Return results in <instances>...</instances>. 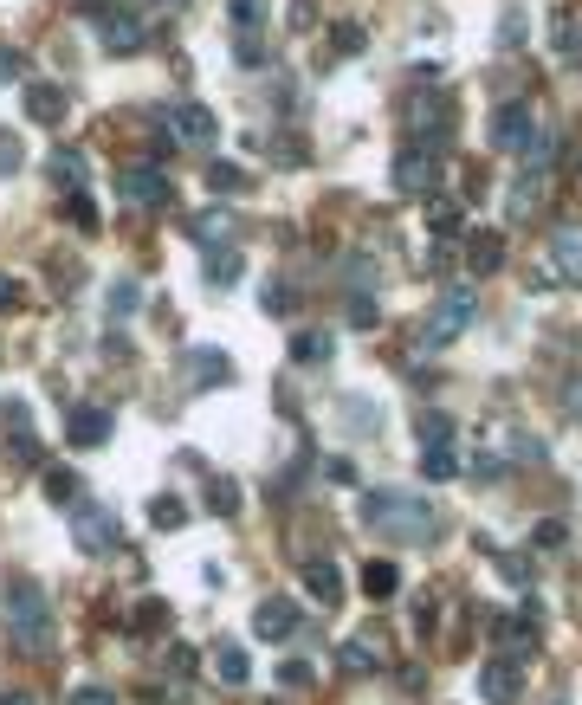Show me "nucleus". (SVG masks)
Wrapping results in <instances>:
<instances>
[{
  "label": "nucleus",
  "instance_id": "42",
  "mask_svg": "<svg viewBox=\"0 0 582 705\" xmlns=\"http://www.w3.org/2000/svg\"><path fill=\"white\" fill-rule=\"evenodd\" d=\"M13 78H26V52L0 46V85H13Z\"/></svg>",
  "mask_w": 582,
  "mask_h": 705
},
{
  "label": "nucleus",
  "instance_id": "49",
  "mask_svg": "<svg viewBox=\"0 0 582 705\" xmlns=\"http://www.w3.org/2000/svg\"><path fill=\"white\" fill-rule=\"evenodd\" d=\"M473 473H479V479H505V460H498V453H479Z\"/></svg>",
  "mask_w": 582,
  "mask_h": 705
},
{
  "label": "nucleus",
  "instance_id": "40",
  "mask_svg": "<svg viewBox=\"0 0 582 705\" xmlns=\"http://www.w3.org/2000/svg\"><path fill=\"white\" fill-rule=\"evenodd\" d=\"M162 621H169V608H162L156 596H149L143 608H136V634H156V628H162Z\"/></svg>",
  "mask_w": 582,
  "mask_h": 705
},
{
  "label": "nucleus",
  "instance_id": "13",
  "mask_svg": "<svg viewBox=\"0 0 582 705\" xmlns=\"http://www.w3.org/2000/svg\"><path fill=\"white\" fill-rule=\"evenodd\" d=\"M214 382H233L227 350H188L182 356V389H214Z\"/></svg>",
  "mask_w": 582,
  "mask_h": 705
},
{
  "label": "nucleus",
  "instance_id": "21",
  "mask_svg": "<svg viewBox=\"0 0 582 705\" xmlns=\"http://www.w3.org/2000/svg\"><path fill=\"white\" fill-rule=\"evenodd\" d=\"M363 596H369V602H388V596H401V570H395L388 557L363 563Z\"/></svg>",
  "mask_w": 582,
  "mask_h": 705
},
{
  "label": "nucleus",
  "instance_id": "3",
  "mask_svg": "<svg viewBox=\"0 0 582 705\" xmlns=\"http://www.w3.org/2000/svg\"><path fill=\"white\" fill-rule=\"evenodd\" d=\"M85 7V20L97 26V39H104V52H117V59H130V52L149 46V26L136 20L130 7H110V0H78Z\"/></svg>",
  "mask_w": 582,
  "mask_h": 705
},
{
  "label": "nucleus",
  "instance_id": "50",
  "mask_svg": "<svg viewBox=\"0 0 582 705\" xmlns=\"http://www.w3.org/2000/svg\"><path fill=\"white\" fill-rule=\"evenodd\" d=\"M169 673H175V680H188V673H194V647H175V654H169Z\"/></svg>",
  "mask_w": 582,
  "mask_h": 705
},
{
  "label": "nucleus",
  "instance_id": "51",
  "mask_svg": "<svg viewBox=\"0 0 582 705\" xmlns=\"http://www.w3.org/2000/svg\"><path fill=\"white\" fill-rule=\"evenodd\" d=\"M13 156H20V143H13V136H0V175L13 169Z\"/></svg>",
  "mask_w": 582,
  "mask_h": 705
},
{
  "label": "nucleus",
  "instance_id": "36",
  "mask_svg": "<svg viewBox=\"0 0 582 705\" xmlns=\"http://www.w3.org/2000/svg\"><path fill=\"white\" fill-rule=\"evenodd\" d=\"M427 227H434V233H460V207L427 195Z\"/></svg>",
  "mask_w": 582,
  "mask_h": 705
},
{
  "label": "nucleus",
  "instance_id": "54",
  "mask_svg": "<svg viewBox=\"0 0 582 705\" xmlns=\"http://www.w3.org/2000/svg\"><path fill=\"white\" fill-rule=\"evenodd\" d=\"M169 7H182V0H169Z\"/></svg>",
  "mask_w": 582,
  "mask_h": 705
},
{
  "label": "nucleus",
  "instance_id": "25",
  "mask_svg": "<svg viewBox=\"0 0 582 705\" xmlns=\"http://www.w3.org/2000/svg\"><path fill=\"white\" fill-rule=\"evenodd\" d=\"M214 680H220V686H246V680H253V667H246V647H233V641L214 647Z\"/></svg>",
  "mask_w": 582,
  "mask_h": 705
},
{
  "label": "nucleus",
  "instance_id": "15",
  "mask_svg": "<svg viewBox=\"0 0 582 705\" xmlns=\"http://www.w3.org/2000/svg\"><path fill=\"white\" fill-rule=\"evenodd\" d=\"M550 272H557V285H582V227H557V240H550Z\"/></svg>",
  "mask_w": 582,
  "mask_h": 705
},
{
  "label": "nucleus",
  "instance_id": "8",
  "mask_svg": "<svg viewBox=\"0 0 582 705\" xmlns=\"http://www.w3.org/2000/svg\"><path fill=\"white\" fill-rule=\"evenodd\" d=\"M117 195L136 201V207H162L169 201V175L156 162H130V169H117Z\"/></svg>",
  "mask_w": 582,
  "mask_h": 705
},
{
  "label": "nucleus",
  "instance_id": "12",
  "mask_svg": "<svg viewBox=\"0 0 582 705\" xmlns=\"http://www.w3.org/2000/svg\"><path fill=\"white\" fill-rule=\"evenodd\" d=\"M401 123H408L414 143H427V136H453V104L447 98H414L401 110Z\"/></svg>",
  "mask_w": 582,
  "mask_h": 705
},
{
  "label": "nucleus",
  "instance_id": "28",
  "mask_svg": "<svg viewBox=\"0 0 582 705\" xmlns=\"http://www.w3.org/2000/svg\"><path fill=\"white\" fill-rule=\"evenodd\" d=\"M240 253H227V246H214V253H207V285H240Z\"/></svg>",
  "mask_w": 582,
  "mask_h": 705
},
{
  "label": "nucleus",
  "instance_id": "34",
  "mask_svg": "<svg viewBox=\"0 0 582 705\" xmlns=\"http://www.w3.org/2000/svg\"><path fill=\"white\" fill-rule=\"evenodd\" d=\"M207 188H214V195H240V188H246V169H233V162H214V169H207Z\"/></svg>",
  "mask_w": 582,
  "mask_h": 705
},
{
  "label": "nucleus",
  "instance_id": "22",
  "mask_svg": "<svg viewBox=\"0 0 582 705\" xmlns=\"http://www.w3.org/2000/svg\"><path fill=\"white\" fill-rule=\"evenodd\" d=\"M46 175H52V182H59V188H85L91 162L78 156V149H52V156H46Z\"/></svg>",
  "mask_w": 582,
  "mask_h": 705
},
{
  "label": "nucleus",
  "instance_id": "19",
  "mask_svg": "<svg viewBox=\"0 0 582 705\" xmlns=\"http://www.w3.org/2000/svg\"><path fill=\"white\" fill-rule=\"evenodd\" d=\"M330 350H337V337H330V330H298V337H291V363H298V369L330 363Z\"/></svg>",
  "mask_w": 582,
  "mask_h": 705
},
{
  "label": "nucleus",
  "instance_id": "29",
  "mask_svg": "<svg viewBox=\"0 0 582 705\" xmlns=\"http://www.w3.org/2000/svg\"><path fill=\"white\" fill-rule=\"evenodd\" d=\"M149 524H156V531H182V524H188V505L162 492V499H149Z\"/></svg>",
  "mask_w": 582,
  "mask_h": 705
},
{
  "label": "nucleus",
  "instance_id": "48",
  "mask_svg": "<svg viewBox=\"0 0 582 705\" xmlns=\"http://www.w3.org/2000/svg\"><path fill=\"white\" fill-rule=\"evenodd\" d=\"M563 414H576V421H582V376L563 382Z\"/></svg>",
  "mask_w": 582,
  "mask_h": 705
},
{
  "label": "nucleus",
  "instance_id": "23",
  "mask_svg": "<svg viewBox=\"0 0 582 705\" xmlns=\"http://www.w3.org/2000/svg\"><path fill=\"white\" fill-rule=\"evenodd\" d=\"M466 266H473V272H498V266H505V233H473V240H466Z\"/></svg>",
  "mask_w": 582,
  "mask_h": 705
},
{
  "label": "nucleus",
  "instance_id": "27",
  "mask_svg": "<svg viewBox=\"0 0 582 705\" xmlns=\"http://www.w3.org/2000/svg\"><path fill=\"white\" fill-rule=\"evenodd\" d=\"M421 473H427V479H453V473H460V460H453V440L421 447Z\"/></svg>",
  "mask_w": 582,
  "mask_h": 705
},
{
  "label": "nucleus",
  "instance_id": "24",
  "mask_svg": "<svg viewBox=\"0 0 582 705\" xmlns=\"http://www.w3.org/2000/svg\"><path fill=\"white\" fill-rule=\"evenodd\" d=\"M337 667L350 673V680H369V673H382V654H376L369 641H343V647H337Z\"/></svg>",
  "mask_w": 582,
  "mask_h": 705
},
{
  "label": "nucleus",
  "instance_id": "35",
  "mask_svg": "<svg viewBox=\"0 0 582 705\" xmlns=\"http://www.w3.org/2000/svg\"><path fill=\"white\" fill-rule=\"evenodd\" d=\"M330 46H337V59H356V52H363V26H356V20L330 26Z\"/></svg>",
  "mask_w": 582,
  "mask_h": 705
},
{
  "label": "nucleus",
  "instance_id": "38",
  "mask_svg": "<svg viewBox=\"0 0 582 705\" xmlns=\"http://www.w3.org/2000/svg\"><path fill=\"white\" fill-rule=\"evenodd\" d=\"M498 576H505L511 589H531V576H537V570H531V557H498Z\"/></svg>",
  "mask_w": 582,
  "mask_h": 705
},
{
  "label": "nucleus",
  "instance_id": "37",
  "mask_svg": "<svg viewBox=\"0 0 582 705\" xmlns=\"http://www.w3.org/2000/svg\"><path fill=\"white\" fill-rule=\"evenodd\" d=\"M414 434H421V447H434V440H453V421H447V414H421Z\"/></svg>",
  "mask_w": 582,
  "mask_h": 705
},
{
  "label": "nucleus",
  "instance_id": "43",
  "mask_svg": "<svg viewBox=\"0 0 582 705\" xmlns=\"http://www.w3.org/2000/svg\"><path fill=\"white\" fill-rule=\"evenodd\" d=\"M65 220H78L85 233H97V214H91V201H85V195H72V201H65Z\"/></svg>",
  "mask_w": 582,
  "mask_h": 705
},
{
  "label": "nucleus",
  "instance_id": "44",
  "mask_svg": "<svg viewBox=\"0 0 582 705\" xmlns=\"http://www.w3.org/2000/svg\"><path fill=\"white\" fill-rule=\"evenodd\" d=\"M291 304H298V292H291V285H279V279H272V285H266V311H291Z\"/></svg>",
  "mask_w": 582,
  "mask_h": 705
},
{
  "label": "nucleus",
  "instance_id": "53",
  "mask_svg": "<svg viewBox=\"0 0 582 705\" xmlns=\"http://www.w3.org/2000/svg\"><path fill=\"white\" fill-rule=\"evenodd\" d=\"M0 705H33V693H7V699H0Z\"/></svg>",
  "mask_w": 582,
  "mask_h": 705
},
{
  "label": "nucleus",
  "instance_id": "16",
  "mask_svg": "<svg viewBox=\"0 0 582 705\" xmlns=\"http://www.w3.org/2000/svg\"><path fill=\"white\" fill-rule=\"evenodd\" d=\"M0 427H7V447H13V453L39 460V434H33V408H26V402H7V408H0Z\"/></svg>",
  "mask_w": 582,
  "mask_h": 705
},
{
  "label": "nucleus",
  "instance_id": "18",
  "mask_svg": "<svg viewBox=\"0 0 582 705\" xmlns=\"http://www.w3.org/2000/svg\"><path fill=\"white\" fill-rule=\"evenodd\" d=\"M26 117L33 123H59L65 117V91L46 85V78H33V85H26Z\"/></svg>",
  "mask_w": 582,
  "mask_h": 705
},
{
  "label": "nucleus",
  "instance_id": "11",
  "mask_svg": "<svg viewBox=\"0 0 582 705\" xmlns=\"http://www.w3.org/2000/svg\"><path fill=\"white\" fill-rule=\"evenodd\" d=\"M531 136H537L531 104H505V110L492 117V143L505 149V156H524V149H531Z\"/></svg>",
  "mask_w": 582,
  "mask_h": 705
},
{
  "label": "nucleus",
  "instance_id": "1",
  "mask_svg": "<svg viewBox=\"0 0 582 705\" xmlns=\"http://www.w3.org/2000/svg\"><path fill=\"white\" fill-rule=\"evenodd\" d=\"M363 511H369V524H376L388 544H434V537H440V511L427 499H414V492L382 486V492H369Z\"/></svg>",
  "mask_w": 582,
  "mask_h": 705
},
{
  "label": "nucleus",
  "instance_id": "45",
  "mask_svg": "<svg viewBox=\"0 0 582 705\" xmlns=\"http://www.w3.org/2000/svg\"><path fill=\"white\" fill-rule=\"evenodd\" d=\"M72 705H117V693H104V686H72Z\"/></svg>",
  "mask_w": 582,
  "mask_h": 705
},
{
  "label": "nucleus",
  "instance_id": "47",
  "mask_svg": "<svg viewBox=\"0 0 582 705\" xmlns=\"http://www.w3.org/2000/svg\"><path fill=\"white\" fill-rule=\"evenodd\" d=\"M7 311H20V279H7V272H0V317Z\"/></svg>",
  "mask_w": 582,
  "mask_h": 705
},
{
  "label": "nucleus",
  "instance_id": "30",
  "mask_svg": "<svg viewBox=\"0 0 582 705\" xmlns=\"http://www.w3.org/2000/svg\"><path fill=\"white\" fill-rule=\"evenodd\" d=\"M227 20H233V33H259L266 26V0H227Z\"/></svg>",
  "mask_w": 582,
  "mask_h": 705
},
{
  "label": "nucleus",
  "instance_id": "20",
  "mask_svg": "<svg viewBox=\"0 0 582 705\" xmlns=\"http://www.w3.org/2000/svg\"><path fill=\"white\" fill-rule=\"evenodd\" d=\"M304 589H311L317 602H330V608H337V596H343L337 563H330V557H311V563H304Z\"/></svg>",
  "mask_w": 582,
  "mask_h": 705
},
{
  "label": "nucleus",
  "instance_id": "26",
  "mask_svg": "<svg viewBox=\"0 0 582 705\" xmlns=\"http://www.w3.org/2000/svg\"><path fill=\"white\" fill-rule=\"evenodd\" d=\"M194 240H201V246H227L233 240V214H227V207H207V214H194Z\"/></svg>",
  "mask_w": 582,
  "mask_h": 705
},
{
  "label": "nucleus",
  "instance_id": "46",
  "mask_svg": "<svg viewBox=\"0 0 582 705\" xmlns=\"http://www.w3.org/2000/svg\"><path fill=\"white\" fill-rule=\"evenodd\" d=\"M279 680L291 686V693H298V686H311V667H304V660H285V667H279Z\"/></svg>",
  "mask_w": 582,
  "mask_h": 705
},
{
  "label": "nucleus",
  "instance_id": "41",
  "mask_svg": "<svg viewBox=\"0 0 582 705\" xmlns=\"http://www.w3.org/2000/svg\"><path fill=\"white\" fill-rule=\"evenodd\" d=\"M46 499H78V473H46Z\"/></svg>",
  "mask_w": 582,
  "mask_h": 705
},
{
  "label": "nucleus",
  "instance_id": "52",
  "mask_svg": "<svg viewBox=\"0 0 582 705\" xmlns=\"http://www.w3.org/2000/svg\"><path fill=\"white\" fill-rule=\"evenodd\" d=\"M570 65H582V26H576V39H570Z\"/></svg>",
  "mask_w": 582,
  "mask_h": 705
},
{
  "label": "nucleus",
  "instance_id": "9",
  "mask_svg": "<svg viewBox=\"0 0 582 705\" xmlns=\"http://www.w3.org/2000/svg\"><path fill=\"white\" fill-rule=\"evenodd\" d=\"M298 628H304V615H298V602H291V596H266L253 608V634H259V641H272V647L291 641Z\"/></svg>",
  "mask_w": 582,
  "mask_h": 705
},
{
  "label": "nucleus",
  "instance_id": "4",
  "mask_svg": "<svg viewBox=\"0 0 582 705\" xmlns=\"http://www.w3.org/2000/svg\"><path fill=\"white\" fill-rule=\"evenodd\" d=\"M466 330H473V292H466V285H453V292H440L434 304H427V317H421V343L447 350V343H460Z\"/></svg>",
  "mask_w": 582,
  "mask_h": 705
},
{
  "label": "nucleus",
  "instance_id": "2",
  "mask_svg": "<svg viewBox=\"0 0 582 705\" xmlns=\"http://www.w3.org/2000/svg\"><path fill=\"white\" fill-rule=\"evenodd\" d=\"M52 602L39 583H26V576H13L7 583V641L20 647V654H46L52 647Z\"/></svg>",
  "mask_w": 582,
  "mask_h": 705
},
{
  "label": "nucleus",
  "instance_id": "5",
  "mask_svg": "<svg viewBox=\"0 0 582 705\" xmlns=\"http://www.w3.org/2000/svg\"><path fill=\"white\" fill-rule=\"evenodd\" d=\"M117 537H123V524H117V511H110V505H78L72 511V544L85 550V557H110Z\"/></svg>",
  "mask_w": 582,
  "mask_h": 705
},
{
  "label": "nucleus",
  "instance_id": "6",
  "mask_svg": "<svg viewBox=\"0 0 582 705\" xmlns=\"http://www.w3.org/2000/svg\"><path fill=\"white\" fill-rule=\"evenodd\" d=\"M388 182L401 188V195H434V182H440V156L427 143H408L395 156V169H388Z\"/></svg>",
  "mask_w": 582,
  "mask_h": 705
},
{
  "label": "nucleus",
  "instance_id": "7",
  "mask_svg": "<svg viewBox=\"0 0 582 705\" xmlns=\"http://www.w3.org/2000/svg\"><path fill=\"white\" fill-rule=\"evenodd\" d=\"M162 130L175 136V143H188V149H207L214 143V110L207 104H162Z\"/></svg>",
  "mask_w": 582,
  "mask_h": 705
},
{
  "label": "nucleus",
  "instance_id": "31",
  "mask_svg": "<svg viewBox=\"0 0 582 705\" xmlns=\"http://www.w3.org/2000/svg\"><path fill=\"white\" fill-rule=\"evenodd\" d=\"M207 511L233 518V511H240V486H233V479H207Z\"/></svg>",
  "mask_w": 582,
  "mask_h": 705
},
{
  "label": "nucleus",
  "instance_id": "32",
  "mask_svg": "<svg viewBox=\"0 0 582 705\" xmlns=\"http://www.w3.org/2000/svg\"><path fill=\"white\" fill-rule=\"evenodd\" d=\"M136 298H143V292H136V279H117V285H110V324H123V317H130L136 311Z\"/></svg>",
  "mask_w": 582,
  "mask_h": 705
},
{
  "label": "nucleus",
  "instance_id": "17",
  "mask_svg": "<svg viewBox=\"0 0 582 705\" xmlns=\"http://www.w3.org/2000/svg\"><path fill=\"white\" fill-rule=\"evenodd\" d=\"M485 621H492V641L505 647V654L537 647V615H485Z\"/></svg>",
  "mask_w": 582,
  "mask_h": 705
},
{
  "label": "nucleus",
  "instance_id": "39",
  "mask_svg": "<svg viewBox=\"0 0 582 705\" xmlns=\"http://www.w3.org/2000/svg\"><path fill=\"white\" fill-rule=\"evenodd\" d=\"M233 59H240L246 72H253V65H266V46H259V33H240V39H233Z\"/></svg>",
  "mask_w": 582,
  "mask_h": 705
},
{
  "label": "nucleus",
  "instance_id": "10",
  "mask_svg": "<svg viewBox=\"0 0 582 705\" xmlns=\"http://www.w3.org/2000/svg\"><path fill=\"white\" fill-rule=\"evenodd\" d=\"M479 699L485 705H518L524 699V680H518V660L511 654H498V660L479 667Z\"/></svg>",
  "mask_w": 582,
  "mask_h": 705
},
{
  "label": "nucleus",
  "instance_id": "14",
  "mask_svg": "<svg viewBox=\"0 0 582 705\" xmlns=\"http://www.w3.org/2000/svg\"><path fill=\"white\" fill-rule=\"evenodd\" d=\"M65 440H72V447H104L110 440V408H97V402L72 408L65 414Z\"/></svg>",
  "mask_w": 582,
  "mask_h": 705
},
{
  "label": "nucleus",
  "instance_id": "33",
  "mask_svg": "<svg viewBox=\"0 0 582 705\" xmlns=\"http://www.w3.org/2000/svg\"><path fill=\"white\" fill-rule=\"evenodd\" d=\"M537 201H544V175H524L511 188V214H537Z\"/></svg>",
  "mask_w": 582,
  "mask_h": 705
}]
</instances>
